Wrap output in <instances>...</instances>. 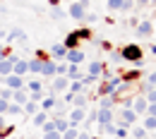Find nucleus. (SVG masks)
Listing matches in <instances>:
<instances>
[{"label":"nucleus","instance_id":"nucleus-35","mask_svg":"<svg viewBox=\"0 0 156 139\" xmlns=\"http://www.w3.org/2000/svg\"><path fill=\"white\" fill-rule=\"evenodd\" d=\"M132 137L135 139H144L147 137V130H144V127H132Z\"/></svg>","mask_w":156,"mask_h":139},{"label":"nucleus","instance_id":"nucleus-15","mask_svg":"<svg viewBox=\"0 0 156 139\" xmlns=\"http://www.w3.org/2000/svg\"><path fill=\"white\" fill-rule=\"evenodd\" d=\"M151 31H154V26H151L149 19H144V22L137 24V34H139V36H151Z\"/></svg>","mask_w":156,"mask_h":139},{"label":"nucleus","instance_id":"nucleus-13","mask_svg":"<svg viewBox=\"0 0 156 139\" xmlns=\"http://www.w3.org/2000/svg\"><path fill=\"white\" fill-rule=\"evenodd\" d=\"M27 101H29V91H27V89H20V91H15V94H12V101H10V103L24 106Z\"/></svg>","mask_w":156,"mask_h":139},{"label":"nucleus","instance_id":"nucleus-5","mask_svg":"<svg viewBox=\"0 0 156 139\" xmlns=\"http://www.w3.org/2000/svg\"><path fill=\"white\" fill-rule=\"evenodd\" d=\"M120 84H122V77H111L106 84H101L98 94H101V96H106V94H111V96H113V94L118 91V86H120Z\"/></svg>","mask_w":156,"mask_h":139},{"label":"nucleus","instance_id":"nucleus-10","mask_svg":"<svg viewBox=\"0 0 156 139\" xmlns=\"http://www.w3.org/2000/svg\"><path fill=\"white\" fill-rule=\"evenodd\" d=\"M12 75H20V77L29 75V62L22 60V58H17V60H15V65H12Z\"/></svg>","mask_w":156,"mask_h":139},{"label":"nucleus","instance_id":"nucleus-32","mask_svg":"<svg viewBox=\"0 0 156 139\" xmlns=\"http://www.w3.org/2000/svg\"><path fill=\"white\" fill-rule=\"evenodd\" d=\"M147 132H154L156 130V118H151V115H147V120H144V125H142Z\"/></svg>","mask_w":156,"mask_h":139},{"label":"nucleus","instance_id":"nucleus-27","mask_svg":"<svg viewBox=\"0 0 156 139\" xmlns=\"http://www.w3.org/2000/svg\"><path fill=\"white\" fill-rule=\"evenodd\" d=\"M113 103H115V99L111 94H106V96H101V101H98V108H113Z\"/></svg>","mask_w":156,"mask_h":139},{"label":"nucleus","instance_id":"nucleus-50","mask_svg":"<svg viewBox=\"0 0 156 139\" xmlns=\"http://www.w3.org/2000/svg\"><path fill=\"white\" fill-rule=\"evenodd\" d=\"M151 2H156V0H151Z\"/></svg>","mask_w":156,"mask_h":139},{"label":"nucleus","instance_id":"nucleus-11","mask_svg":"<svg viewBox=\"0 0 156 139\" xmlns=\"http://www.w3.org/2000/svg\"><path fill=\"white\" fill-rule=\"evenodd\" d=\"M120 122H122V125H135L137 122V113L132 110V108H122V110H120Z\"/></svg>","mask_w":156,"mask_h":139},{"label":"nucleus","instance_id":"nucleus-25","mask_svg":"<svg viewBox=\"0 0 156 139\" xmlns=\"http://www.w3.org/2000/svg\"><path fill=\"white\" fill-rule=\"evenodd\" d=\"M70 103H72L75 108H84V106H87V96H82V94H72Z\"/></svg>","mask_w":156,"mask_h":139},{"label":"nucleus","instance_id":"nucleus-20","mask_svg":"<svg viewBox=\"0 0 156 139\" xmlns=\"http://www.w3.org/2000/svg\"><path fill=\"white\" fill-rule=\"evenodd\" d=\"M22 108H24V113H27V115H36V113L41 110V106L36 103V101H27Z\"/></svg>","mask_w":156,"mask_h":139},{"label":"nucleus","instance_id":"nucleus-28","mask_svg":"<svg viewBox=\"0 0 156 139\" xmlns=\"http://www.w3.org/2000/svg\"><path fill=\"white\" fill-rule=\"evenodd\" d=\"M67 79L70 82L79 79V65H67Z\"/></svg>","mask_w":156,"mask_h":139},{"label":"nucleus","instance_id":"nucleus-22","mask_svg":"<svg viewBox=\"0 0 156 139\" xmlns=\"http://www.w3.org/2000/svg\"><path fill=\"white\" fill-rule=\"evenodd\" d=\"M48 120H51V118H48V113H46V110H39V113L34 115V125H36V127H43Z\"/></svg>","mask_w":156,"mask_h":139},{"label":"nucleus","instance_id":"nucleus-21","mask_svg":"<svg viewBox=\"0 0 156 139\" xmlns=\"http://www.w3.org/2000/svg\"><path fill=\"white\" fill-rule=\"evenodd\" d=\"M24 89H27L29 94H39V91H43V84L34 79V82H27V84H24Z\"/></svg>","mask_w":156,"mask_h":139},{"label":"nucleus","instance_id":"nucleus-44","mask_svg":"<svg viewBox=\"0 0 156 139\" xmlns=\"http://www.w3.org/2000/svg\"><path fill=\"white\" fill-rule=\"evenodd\" d=\"M53 17H58V19H62V17H65V12H62L60 7H53Z\"/></svg>","mask_w":156,"mask_h":139},{"label":"nucleus","instance_id":"nucleus-9","mask_svg":"<svg viewBox=\"0 0 156 139\" xmlns=\"http://www.w3.org/2000/svg\"><path fill=\"white\" fill-rule=\"evenodd\" d=\"M65 62H70V65H79V62H84V53H82L79 48H72V50H67Z\"/></svg>","mask_w":156,"mask_h":139},{"label":"nucleus","instance_id":"nucleus-42","mask_svg":"<svg viewBox=\"0 0 156 139\" xmlns=\"http://www.w3.org/2000/svg\"><path fill=\"white\" fill-rule=\"evenodd\" d=\"M147 115L156 118V103H149V106H147Z\"/></svg>","mask_w":156,"mask_h":139},{"label":"nucleus","instance_id":"nucleus-16","mask_svg":"<svg viewBox=\"0 0 156 139\" xmlns=\"http://www.w3.org/2000/svg\"><path fill=\"white\" fill-rule=\"evenodd\" d=\"M51 55H53V58L65 60V55H67V48H65L62 43H53V46H51Z\"/></svg>","mask_w":156,"mask_h":139},{"label":"nucleus","instance_id":"nucleus-41","mask_svg":"<svg viewBox=\"0 0 156 139\" xmlns=\"http://www.w3.org/2000/svg\"><path fill=\"white\" fill-rule=\"evenodd\" d=\"M115 134H118L120 139H125V137H127V130H125V125H122V127H115Z\"/></svg>","mask_w":156,"mask_h":139},{"label":"nucleus","instance_id":"nucleus-40","mask_svg":"<svg viewBox=\"0 0 156 139\" xmlns=\"http://www.w3.org/2000/svg\"><path fill=\"white\" fill-rule=\"evenodd\" d=\"M7 106H10V101L0 99V115H5V113H7Z\"/></svg>","mask_w":156,"mask_h":139},{"label":"nucleus","instance_id":"nucleus-18","mask_svg":"<svg viewBox=\"0 0 156 139\" xmlns=\"http://www.w3.org/2000/svg\"><path fill=\"white\" fill-rule=\"evenodd\" d=\"M55 96H46V99L41 101L39 106H41V110H46V113H51V110H53V108H55Z\"/></svg>","mask_w":156,"mask_h":139},{"label":"nucleus","instance_id":"nucleus-46","mask_svg":"<svg viewBox=\"0 0 156 139\" xmlns=\"http://www.w3.org/2000/svg\"><path fill=\"white\" fill-rule=\"evenodd\" d=\"M5 127H7V125H5V115H0V132H2Z\"/></svg>","mask_w":156,"mask_h":139},{"label":"nucleus","instance_id":"nucleus-33","mask_svg":"<svg viewBox=\"0 0 156 139\" xmlns=\"http://www.w3.org/2000/svg\"><path fill=\"white\" fill-rule=\"evenodd\" d=\"M77 137H79L77 127H67V130L62 132V139H77Z\"/></svg>","mask_w":156,"mask_h":139},{"label":"nucleus","instance_id":"nucleus-6","mask_svg":"<svg viewBox=\"0 0 156 139\" xmlns=\"http://www.w3.org/2000/svg\"><path fill=\"white\" fill-rule=\"evenodd\" d=\"M65 89H70V79H67V77H55L53 84H51V96H58Z\"/></svg>","mask_w":156,"mask_h":139},{"label":"nucleus","instance_id":"nucleus-29","mask_svg":"<svg viewBox=\"0 0 156 139\" xmlns=\"http://www.w3.org/2000/svg\"><path fill=\"white\" fill-rule=\"evenodd\" d=\"M22 113H24V108H22V106H17V103H10V106H7V113H5V115H17V118H20Z\"/></svg>","mask_w":156,"mask_h":139},{"label":"nucleus","instance_id":"nucleus-34","mask_svg":"<svg viewBox=\"0 0 156 139\" xmlns=\"http://www.w3.org/2000/svg\"><path fill=\"white\" fill-rule=\"evenodd\" d=\"M12 89H7V86H0V99H5V101H12Z\"/></svg>","mask_w":156,"mask_h":139},{"label":"nucleus","instance_id":"nucleus-24","mask_svg":"<svg viewBox=\"0 0 156 139\" xmlns=\"http://www.w3.org/2000/svg\"><path fill=\"white\" fill-rule=\"evenodd\" d=\"M53 125H55V130H58L60 134L70 127V122H67V118H53Z\"/></svg>","mask_w":156,"mask_h":139},{"label":"nucleus","instance_id":"nucleus-51","mask_svg":"<svg viewBox=\"0 0 156 139\" xmlns=\"http://www.w3.org/2000/svg\"><path fill=\"white\" fill-rule=\"evenodd\" d=\"M154 89H156V86H154Z\"/></svg>","mask_w":156,"mask_h":139},{"label":"nucleus","instance_id":"nucleus-3","mask_svg":"<svg viewBox=\"0 0 156 139\" xmlns=\"http://www.w3.org/2000/svg\"><path fill=\"white\" fill-rule=\"evenodd\" d=\"M87 7H89L87 0H72V5L67 7V15H70L72 19H84V17H87Z\"/></svg>","mask_w":156,"mask_h":139},{"label":"nucleus","instance_id":"nucleus-23","mask_svg":"<svg viewBox=\"0 0 156 139\" xmlns=\"http://www.w3.org/2000/svg\"><path fill=\"white\" fill-rule=\"evenodd\" d=\"M15 39H20V41H27V34H24L22 29H12V31L7 34V43H12Z\"/></svg>","mask_w":156,"mask_h":139},{"label":"nucleus","instance_id":"nucleus-19","mask_svg":"<svg viewBox=\"0 0 156 139\" xmlns=\"http://www.w3.org/2000/svg\"><path fill=\"white\" fill-rule=\"evenodd\" d=\"M27 62H29V72H31V75H41V67H43V60L41 58L27 60Z\"/></svg>","mask_w":156,"mask_h":139},{"label":"nucleus","instance_id":"nucleus-14","mask_svg":"<svg viewBox=\"0 0 156 139\" xmlns=\"http://www.w3.org/2000/svg\"><path fill=\"white\" fill-rule=\"evenodd\" d=\"M41 75H43V77H55V60H43Z\"/></svg>","mask_w":156,"mask_h":139},{"label":"nucleus","instance_id":"nucleus-49","mask_svg":"<svg viewBox=\"0 0 156 139\" xmlns=\"http://www.w3.org/2000/svg\"><path fill=\"white\" fill-rule=\"evenodd\" d=\"M135 2H139V5H149L151 0H135Z\"/></svg>","mask_w":156,"mask_h":139},{"label":"nucleus","instance_id":"nucleus-38","mask_svg":"<svg viewBox=\"0 0 156 139\" xmlns=\"http://www.w3.org/2000/svg\"><path fill=\"white\" fill-rule=\"evenodd\" d=\"M147 103H156V89H149V91H147Z\"/></svg>","mask_w":156,"mask_h":139},{"label":"nucleus","instance_id":"nucleus-1","mask_svg":"<svg viewBox=\"0 0 156 139\" xmlns=\"http://www.w3.org/2000/svg\"><path fill=\"white\" fill-rule=\"evenodd\" d=\"M120 55H122L125 62H135V65H139L142 58H144V53H142V48H139L137 43H127V46L120 50Z\"/></svg>","mask_w":156,"mask_h":139},{"label":"nucleus","instance_id":"nucleus-45","mask_svg":"<svg viewBox=\"0 0 156 139\" xmlns=\"http://www.w3.org/2000/svg\"><path fill=\"white\" fill-rule=\"evenodd\" d=\"M7 55H10V50H7L5 46H0V60H5V58H7Z\"/></svg>","mask_w":156,"mask_h":139},{"label":"nucleus","instance_id":"nucleus-31","mask_svg":"<svg viewBox=\"0 0 156 139\" xmlns=\"http://www.w3.org/2000/svg\"><path fill=\"white\" fill-rule=\"evenodd\" d=\"M82 89H84L82 79H75V82H70V94H82Z\"/></svg>","mask_w":156,"mask_h":139},{"label":"nucleus","instance_id":"nucleus-8","mask_svg":"<svg viewBox=\"0 0 156 139\" xmlns=\"http://www.w3.org/2000/svg\"><path fill=\"white\" fill-rule=\"evenodd\" d=\"M15 60H17V55H7L5 60H0V77L12 75V65H15Z\"/></svg>","mask_w":156,"mask_h":139},{"label":"nucleus","instance_id":"nucleus-39","mask_svg":"<svg viewBox=\"0 0 156 139\" xmlns=\"http://www.w3.org/2000/svg\"><path fill=\"white\" fill-rule=\"evenodd\" d=\"M41 130H43V132H53V130H55V125H53V120H48V122H46V125H43ZM55 132H58V130H55Z\"/></svg>","mask_w":156,"mask_h":139},{"label":"nucleus","instance_id":"nucleus-48","mask_svg":"<svg viewBox=\"0 0 156 139\" xmlns=\"http://www.w3.org/2000/svg\"><path fill=\"white\" fill-rule=\"evenodd\" d=\"M60 2H62V0H48V5H53V7H58Z\"/></svg>","mask_w":156,"mask_h":139},{"label":"nucleus","instance_id":"nucleus-43","mask_svg":"<svg viewBox=\"0 0 156 139\" xmlns=\"http://www.w3.org/2000/svg\"><path fill=\"white\" fill-rule=\"evenodd\" d=\"M111 60H113V62H122V55H120V50H113Z\"/></svg>","mask_w":156,"mask_h":139},{"label":"nucleus","instance_id":"nucleus-12","mask_svg":"<svg viewBox=\"0 0 156 139\" xmlns=\"http://www.w3.org/2000/svg\"><path fill=\"white\" fill-rule=\"evenodd\" d=\"M96 122H98V125H108V122H113V108H98Z\"/></svg>","mask_w":156,"mask_h":139},{"label":"nucleus","instance_id":"nucleus-7","mask_svg":"<svg viewBox=\"0 0 156 139\" xmlns=\"http://www.w3.org/2000/svg\"><path fill=\"white\" fill-rule=\"evenodd\" d=\"M84 118H87L84 108H72L70 115H67V122H70V127H79V125L84 122Z\"/></svg>","mask_w":156,"mask_h":139},{"label":"nucleus","instance_id":"nucleus-17","mask_svg":"<svg viewBox=\"0 0 156 139\" xmlns=\"http://www.w3.org/2000/svg\"><path fill=\"white\" fill-rule=\"evenodd\" d=\"M147 106H149V103H147V99H142V96H135V103H132V110H135L137 115H139V113H147Z\"/></svg>","mask_w":156,"mask_h":139},{"label":"nucleus","instance_id":"nucleus-26","mask_svg":"<svg viewBox=\"0 0 156 139\" xmlns=\"http://www.w3.org/2000/svg\"><path fill=\"white\" fill-rule=\"evenodd\" d=\"M101 72H103V62H89V75H91L94 79H96Z\"/></svg>","mask_w":156,"mask_h":139},{"label":"nucleus","instance_id":"nucleus-30","mask_svg":"<svg viewBox=\"0 0 156 139\" xmlns=\"http://www.w3.org/2000/svg\"><path fill=\"white\" fill-rule=\"evenodd\" d=\"M55 77H67V62H55Z\"/></svg>","mask_w":156,"mask_h":139},{"label":"nucleus","instance_id":"nucleus-2","mask_svg":"<svg viewBox=\"0 0 156 139\" xmlns=\"http://www.w3.org/2000/svg\"><path fill=\"white\" fill-rule=\"evenodd\" d=\"M87 41V39H91V29H79V31H72V34H67V39L62 41V46L67 48V50H72V48H77L79 46V41Z\"/></svg>","mask_w":156,"mask_h":139},{"label":"nucleus","instance_id":"nucleus-47","mask_svg":"<svg viewBox=\"0 0 156 139\" xmlns=\"http://www.w3.org/2000/svg\"><path fill=\"white\" fill-rule=\"evenodd\" d=\"M77 139H91V137H89V132H79V137Z\"/></svg>","mask_w":156,"mask_h":139},{"label":"nucleus","instance_id":"nucleus-4","mask_svg":"<svg viewBox=\"0 0 156 139\" xmlns=\"http://www.w3.org/2000/svg\"><path fill=\"white\" fill-rule=\"evenodd\" d=\"M2 86H7V89H12V91H20V89H24V77H20V75H7V77H2V82H0Z\"/></svg>","mask_w":156,"mask_h":139},{"label":"nucleus","instance_id":"nucleus-37","mask_svg":"<svg viewBox=\"0 0 156 139\" xmlns=\"http://www.w3.org/2000/svg\"><path fill=\"white\" fill-rule=\"evenodd\" d=\"M43 139H62V134L53 130V132H43Z\"/></svg>","mask_w":156,"mask_h":139},{"label":"nucleus","instance_id":"nucleus-36","mask_svg":"<svg viewBox=\"0 0 156 139\" xmlns=\"http://www.w3.org/2000/svg\"><path fill=\"white\" fill-rule=\"evenodd\" d=\"M106 5H108V10H120L122 7V0H108Z\"/></svg>","mask_w":156,"mask_h":139}]
</instances>
